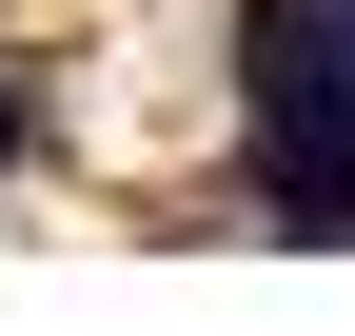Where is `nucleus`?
<instances>
[{"label":"nucleus","instance_id":"nucleus-2","mask_svg":"<svg viewBox=\"0 0 355 336\" xmlns=\"http://www.w3.org/2000/svg\"><path fill=\"white\" fill-rule=\"evenodd\" d=\"M257 198H277L296 237H336V218H355V99H296V119H257Z\"/></svg>","mask_w":355,"mask_h":336},{"label":"nucleus","instance_id":"nucleus-3","mask_svg":"<svg viewBox=\"0 0 355 336\" xmlns=\"http://www.w3.org/2000/svg\"><path fill=\"white\" fill-rule=\"evenodd\" d=\"M0 158H20V99H0Z\"/></svg>","mask_w":355,"mask_h":336},{"label":"nucleus","instance_id":"nucleus-1","mask_svg":"<svg viewBox=\"0 0 355 336\" xmlns=\"http://www.w3.org/2000/svg\"><path fill=\"white\" fill-rule=\"evenodd\" d=\"M237 79H257V119L355 99V0H257V20H237Z\"/></svg>","mask_w":355,"mask_h":336}]
</instances>
